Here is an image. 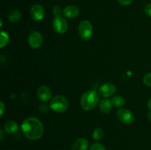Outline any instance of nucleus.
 <instances>
[{
    "instance_id": "obj_1",
    "label": "nucleus",
    "mask_w": 151,
    "mask_h": 150,
    "mask_svg": "<svg viewBox=\"0 0 151 150\" xmlns=\"http://www.w3.org/2000/svg\"><path fill=\"white\" fill-rule=\"evenodd\" d=\"M22 131L27 138L32 141H36L43 135L44 126L42 122L38 119L29 117L22 122Z\"/></svg>"
},
{
    "instance_id": "obj_2",
    "label": "nucleus",
    "mask_w": 151,
    "mask_h": 150,
    "mask_svg": "<svg viewBox=\"0 0 151 150\" xmlns=\"http://www.w3.org/2000/svg\"><path fill=\"white\" fill-rule=\"evenodd\" d=\"M100 103V94L94 91H88L83 94L81 99V105L85 110L94 109Z\"/></svg>"
},
{
    "instance_id": "obj_3",
    "label": "nucleus",
    "mask_w": 151,
    "mask_h": 150,
    "mask_svg": "<svg viewBox=\"0 0 151 150\" xmlns=\"http://www.w3.org/2000/svg\"><path fill=\"white\" fill-rule=\"evenodd\" d=\"M50 107L52 110L56 112V113H64L69 107V101H68L67 99L63 96H55L50 100Z\"/></svg>"
},
{
    "instance_id": "obj_4",
    "label": "nucleus",
    "mask_w": 151,
    "mask_h": 150,
    "mask_svg": "<svg viewBox=\"0 0 151 150\" xmlns=\"http://www.w3.org/2000/svg\"><path fill=\"white\" fill-rule=\"evenodd\" d=\"M78 32L83 41H88L91 39L93 35L92 24L87 20L82 21L78 26Z\"/></svg>"
},
{
    "instance_id": "obj_5",
    "label": "nucleus",
    "mask_w": 151,
    "mask_h": 150,
    "mask_svg": "<svg viewBox=\"0 0 151 150\" xmlns=\"http://www.w3.org/2000/svg\"><path fill=\"white\" fill-rule=\"evenodd\" d=\"M52 26L57 33L63 34L67 31L68 23L66 19L61 16H55L52 21Z\"/></svg>"
},
{
    "instance_id": "obj_6",
    "label": "nucleus",
    "mask_w": 151,
    "mask_h": 150,
    "mask_svg": "<svg viewBox=\"0 0 151 150\" xmlns=\"http://www.w3.org/2000/svg\"><path fill=\"white\" fill-rule=\"evenodd\" d=\"M116 116L122 123L125 124H131L135 120L134 113L131 110L125 108H122L118 110L116 112Z\"/></svg>"
},
{
    "instance_id": "obj_7",
    "label": "nucleus",
    "mask_w": 151,
    "mask_h": 150,
    "mask_svg": "<svg viewBox=\"0 0 151 150\" xmlns=\"http://www.w3.org/2000/svg\"><path fill=\"white\" fill-rule=\"evenodd\" d=\"M43 43V37L38 31H33L28 36V44L32 49H38Z\"/></svg>"
},
{
    "instance_id": "obj_8",
    "label": "nucleus",
    "mask_w": 151,
    "mask_h": 150,
    "mask_svg": "<svg viewBox=\"0 0 151 150\" xmlns=\"http://www.w3.org/2000/svg\"><path fill=\"white\" fill-rule=\"evenodd\" d=\"M116 92V86L111 82L103 84L99 88V94L104 98L111 96Z\"/></svg>"
},
{
    "instance_id": "obj_9",
    "label": "nucleus",
    "mask_w": 151,
    "mask_h": 150,
    "mask_svg": "<svg viewBox=\"0 0 151 150\" xmlns=\"http://www.w3.org/2000/svg\"><path fill=\"white\" fill-rule=\"evenodd\" d=\"M30 16L35 21H40L45 16V11L44 7L40 4H35L30 9Z\"/></svg>"
},
{
    "instance_id": "obj_10",
    "label": "nucleus",
    "mask_w": 151,
    "mask_h": 150,
    "mask_svg": "<svg viewBox=\"0 0 151 150\" xmlns=\"http://www.w3.org/2000/svg\"><path fill=\"white\" fill-rule=\"evenodd\" d=\"M37 96L41 101H47L52 98V91L47 85H41L37 91Z\"/></svg>"
},
{
    "instance_id": "obj_11",
    "label": "nucleus",
    "mask_w": 151,
    "mask_h": 150,
    "mask_svg": "<svg viewBox=\"0 0 151 150\" xmlns=\"http://www.w3.org/2000/svg\"><path fill=\"white\" fill-rule=\"evenodd\" d=\"M88 148V140L84 138H80L74 141L72 146H71V150H87Z\"/></svg>"
},
{
    "instance_id": "obj_12",
    "label": "nucleus",
    "mask_w": 151,
    "mask_h": 150,
    "mask_svg": "<svg viewBox=\"0 0 151 150\" xmlns=\"http://www.w3.org/2000/svg\"><path fill=\"white\" fill-rule=\"evenodd\" d=\"M63 13L66 17L69 19H75L78 17L80 13V10L75 5H68L63 9Z\"/></svg>"
},
{
    "instance_id": "obj_13",
    "label": "nucleus",
    "mask_w": 151,
    "mask_h": 150,
    "mask_svg": "<svg viewBox=\"0 0 151 150\" xmlns=\"http://www.w3.org/2000/svg\"><path fill=\"white\" fill-rule=\"evenodd\" d=\"M112 104L111 100L108 99H103L99 103V108L103 113H109L112 110Z\"/></svg>"
},
{
    "instance_id": "obj_14",
    "label": "nucleus",
    "mask_w": 151,
    "mask_h": 150,
    "mask_svg": "<svg viewBox=\"0 0 151 150\" xmlns=\"http://www.w3.org/2000/svg\"><path fill=\"white\" fill-rule=\"evenodd\" d=\"M4 129L6 132L9 134H13L17 132L19 129V125L15 121L9 120L4 124Z\"/></svg>"
},
{
    "instance_id": "obj_15",
    "label": "nucleus",
    "mask_w": 151,
    "mask_h": 150,
    "mask_svg": "<svg viewBox=\"0 0 151 150\" xmlns=\"http://www.w3.org/2000/svg\"><path fill=\"white\" fill-rule=\"evenodd\" d=\"M22 18V13L17 10H13L10 12L8 15V19L10 22L16 23L19 21Z\"/></svg>"
},
{
    "instance_id": "obj_16",
    "label": "nucleus",
    "mask_w": 151,
    "mask_h": 150,
    "mask_svg": "<svg viewBox=\"0 0 151 150\" xmlns=\"http://www.w3.org/2000/svg\"><path fill=\"white\" fill-rule=\"evenodd\" d=\"M111 104L115 107H121L125 104V99L121 96H116L111 99Z\"/></svg>"
},
{
    "instance_id": "obj_17",
    "label": "nucleus",
    "mask_w": 151,
    "mask_h": 150,
    "mask_svg": "<svg viewBox=\"0 0 151 150\" xmlns=\"http://www.w3.org/2000/svg\"><path fill=\"white\" fill-rule=\"evenodd\" d=\"M0 35H1V41H0V48L2 49L5 47L8 44L9 41H10V36L7 34V32L5 31H1L0 32Z\"/></svg>"
},
{
    "instance_id": "obj_18",
    "label": "nucleus",
    "mask_w": 151,
    "mask_h": 150,
    "mask_svg": "<svg viewBox=\"0 0 151 150\" xmlns=\"http://www.w3.org/2000/svg\"><path fill=\"white\" fill-rule=\"evenodd\" d=\"M103 136H104V131H103L102 128L97 127L93 131L92 138L95 141H100V140H101L103 138Z\"/></svg>"
},
{
    "instance_id": "obj_19",
    "label": "nucleus",
    "mask_w": 151,
    "mask_h": 150,
    "mask_svg": "<svg viewBox=\"0 0 151 150\" xmlns=\"http://www.w3.org/2000/svg\"><path fill=\"white\" fill-rule=\"evenodd\" d=\"M90 150H107L106 147L103 145V144H100V143H95L93 144L90 147Z\"/></svg>"
},
{
    "instance_id": "obj_20",
    "label": "nucleus",
    "mask_w": 151,
    "mask_h": 150,
    "mask_svg": "<svg viewBox=\"0 0 151 150\" xmlns=\"http://www.w3.org/2000/svg\"><path fill=\"white\" fill-rule=\"evenodd\" d=\"M143 82L147 86L151 87V72L145 75L144 78H143Z\"/></svg>"
},
{
    "instance_id": "obj_21",
    "label": "nucleus",
    "mask_w": 151,
    "mask_h": 150,
    "mask_svg": "<svg viewBox=\"0 0 151 150\" xmlns=\"http://www.w3.org/2000/svg\"><path fill=\"white\" fill-rule=\"evenodd\" d=\"M53 13L55 16H60L62 13V9L60 6L56 5L53 8Z\"/></svg>"
},
{
    "instance_id": "obj_22",
    "label": "nucleus",
    "mask_w": 151,
    "mask_h": 150,
    "mask_svg": "<svg viewBox=\"0 0 151 150\" xmlns=\"http://www.w3.org/2000/svg\"><path fill=\"white\" fill-rule=\"evenodd\" d=\"M118 2L121 4V5L123 6H127L131 4V3L134 1V0H117Z\"/></svg>"
},
{
    "instance_id": "obj_23",
    "label": "nucleus",
    "mask_w": 151,
    "mask_h": 150,
    "mask_svg": "<svg viewBox=\"0 0 151 150\" xmlns=\"http://www.w3.org/2000/svg\"><path fill=\"white\" fill-rule=\"evenodd\" d=\"M145 13H146V15L151 17V3L145 6Z\"/></svg>"
},
{
    "instance_id": "obj_24",
    "label": "nucleus",
    "mask_w": 151,
    "mask_h": 150,
    "mask_svg": "<svg viewBox=\"0 0 151 150\" xmlns=\"http://www.w3.org/2000/svg\"><path fill=\"white\" fill-rule=\"evenodd\" d=\"M0 107H1V110H0V116H2L3 113H4V104L2 101L0 102Z\"/></svg>"
},
{
    "instance_id": "obj_25",
    "label": "nucleus",
    "mask_w": 151,
    "mask_h": 150,
    "mask_svg": "<svg viewBox=\"0 0 151 150\" xmlns=\"http://www.w3.org/2000/svg\"><path fill=\"white\" fill-rule=\"evenodd\" d=\"M147 107H148L149 110H151V98L149 99L148 102H147Z\"/></svg>"
},
{
    "instance_id": "obj_26",
    "label": "nucleus",
    "mask_w": 151,
    "mask_h": 150,
    "mask_svg": "<svg viewBox=\"0 0 151 150\" xmlns=\"http://www.w3.org/2000/svg\"><path fill=\"white\" fill-rule=\"evenodd\" d=\"M147 118H148L149 120L151 121V110H150V112H149L148 114H147Z\"/></svg>"
}]
</instances>
